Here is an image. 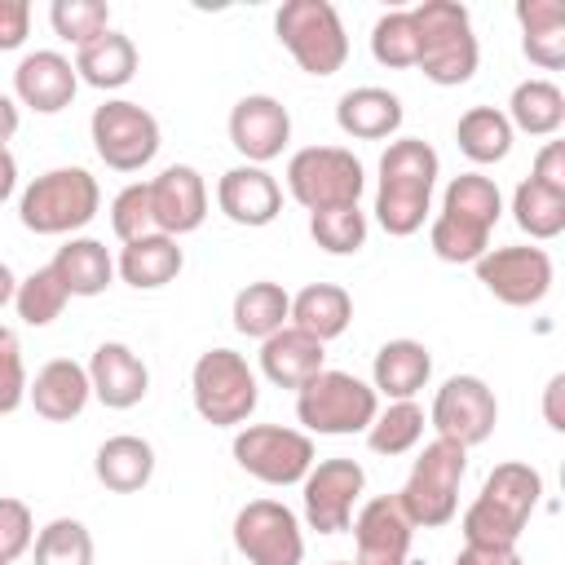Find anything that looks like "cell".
Segmentation results:
<instances>
[{
    "label": "cell",
    "mask_w": 565,
    "mask_h": 565,
    "mask_svg": "<svg viewBox=\"0 0 565 565\" xmlns=\"http://www.w3.org/2000/svg\"><path fill=\"white\" fill-rule=\"evenodd\" d=\"M441 159L424 137H397L380 154V190H375V221L393 238H411L433 203Z\"/></svg>",
    "instance_id": "obj_1"
},
{
    "label": "cell",
    "mask_w": 565,
    "mask_h": 565,
    "mask_svg": "<svg viewBox=\"0 0 565 565\" xmlns=\"http://www.w3.org/2000/svg\"><path fill=\"white\" fill-rule=\"evenodd\" d=\"M543 499V477L530 463H499L463 512V543H516Z\"/></svg>",
    "instance_id": "obj_2"
},
{
    "label": "cell",
    "mask_w": 565,
    "mask_h": 565,
    "mask_svg": "<svg viewBox=\"0 0 565 565\" xmlns=\"http://www.w3.org/2000/svg\"><path fill=\"white\" fill-rule=\"evenodd\" d=\"M415 18V35H419V71L424 79L441 84V88H459L477 75L481 49L472 35V18L463 4L455 0H424L411 9Z\"/></svg>",
    "instance_id": "obj_3"
},
{
    "label": "cell",
    "mask_w": 565,
    "mask_h": 565,
    "mask_svg": "<svg viewBox=\"0 0 565 565\" xmlns=\"http://www.w3.org/2000/svg\"><path fill=\"white\" fill-rule=\"evenodd\" d=\"M102 207L97 177L84 168H53L35 177L18 199V221L31 234H71L84 230Z\"/></svg>",
    "instance_id": "obj_4"
},
{
    "label": "cell",
    "mask_w": 565,
    "mask_h": 565,
    "mask_svg": "<svg viewBox=\"0 0 565 565\" xmlns=\"http://www.w3.org/2000/svg\"><path fill=\"white\" fill-rule=\"evenodd\" d=\"M468 472V450L437 437L419 450V459L411 463V477L406 486L397 490V503L402 512L411 516V525H424V530H437L446 521H455L459 512V481Z\"/></svg>",
    "instance_id": "obj_5"
},
{
    "label": "cell",
    "mask_w": 565,
    "mask_h": 565,
    "mask_svg": "<svg viewBox=\"0 0 565 565\" xmlns=\"http://www.w3.org/2000/svg\"><path fill=\"white\" fill-rule=\"evenodd\" d=\"M375 411H380V393L349 371H318L296 393V419L309 433H327V437L366 433Z\"/></svg>",
    "instance_id": "obj_6"
},
{
    "label": "cell",
    "mask_w": 565,
    "mask_h": 565,
    "mask_svg": "<svg viewBox=\"0 0 565 565\" xmlns=\"http://www.w3.org/2000/svg\"><path fill=\"white\" fill-rule=\"evenodd\" d=\"M274 31L282 49L296 57V66L318 79L335 75L349 57V35L331 0H287L274 18Z\"/></svg>",
    "instance_id": "obj_7"
},
{
    "label": "cell",
    "mask_w": 565,
    "mask_h": 565,
    "mask_svg": "<svg viewBox=\"0 0 565 565\" xmlns=\"http://www.w3.org/2000/svg\"><path fill=\"white\" fill-rule=\"evenodd\" d=\"M190 393H194V411L212 428L247 424V415L260 402L256 371L234 349H207V353H199V362L190 371Z\"/></svg>",
    "instance_id": "obj_8"
},
{
    "label": "cell",
    "mask_w": 565,
    "mask_h": 565,
    "mask_svg": "<svg viewBox=\"0 0 565 565\" xmlns=\"http://www.w3.org/2000/svg\"><path fill=\"white\" fill-rule=\"evenodd\" d=\"M362 185H366V172L358 154L344 146H305L287 159V190L309 212L353 207L362 199Z\"/></svg>",
    "instance_id": "obj_9"
},
{
    "label": "cell",
    "mask_w": 565,
    "mask_h": 565,
    "mask_svg": "<svg viewBox=\"0 0 565 565\" xmlns=\"http://www.w3.org/2000/svg\"><path fill=\"white\" fill-rule=\"evenodd\" d=\"M93 150L115 172H141L159 154V119L137 102H102L88 119Z\"/></svg>",
    "instance_id": "obj_10"
},
{
    "label": "cell",
    "mask_w": 565,
    "mask_h": 565,
    "mask_svg": "<svg viewBox=\"0 0 565 565\" xmlns=\"http://www.w3.org/2000/svg\"><path fill=\"white\" fill-rule=\"evenodd\" d=\"M234 459L247 477H256L265 486H296L313 468V441L300 428L247 424L234 437Z\"/></svg>",
    "instance_id": "obj_11"
},
{
    "label": "cell",
    "mask_w": 565,
    "mask_h": 565,
    "mask_svg": "<svg viewBox=\"0 0 565 565\" xmlns=\"http://www.w3.org/2000/svg\"><path fill=\"white\" fill-rule=\"evenodd\" d=\"M234 547L247 565H300L305 561V534L287 503L278 499H252L234 516Z\"/></svg>",
    "instance_id": "obj_12"
},
{
    "label": "cell",
    "mask_w": 565,
    "mask_h": 565,
    "mask_svg": "<svg viewBox=\"0 0 565 565\" xmlns=\"http://www.w3.org/2000/svg\"><path fill=\"white\" fill-rule=\"evenodd\" d=\"M428 424L437 428V437L455 441V446H481L494 424H499V402H494V388L481 380V375H450L437 397H433V415Z\"/></svg>",
    "instance_id": "obj_13"
},
{
    "label": "cell",
    "mask_w": 565,
    "mask_h": 565,
    "mask_svg": "<svg viewBox=\"0 0 565 565\" xmlns=\"http://www.w3.org/2000/svg\"><path fill=\"white\" fill-rule=\"evenodd\" d=\"M477 282L494 300H503L512 309H530L552 291V256L543 247H525V243L490 247L477 260Z\"/></svg>",
    "instance_id": "obj_14"
},
{
    "label": "cell",
    "mask_w": 565,
    "mask_h": 565,
    "mask_svg": "<svg viewBox=\"0 0 565 565\" xmlns=\"http://www.w3.org/2000/svg\"><path fill=\"white\" fill-rule=\"evenodd\" d=\"M305 521L318 534H340L353 521V503L366 486L358 459H322L305 472Z\"/></svg>",
    "instance_id": "obj_15"
},
{
    "label": "cell",
    "mask_w": 565,
    "mask_h": 565,
    "mask_svg": "<svg viewBox=\"0 0 565 565\" xmlns=\"http://www.w3.org/2000/svg\"><path fill=\"white\" fill-rule=\"evenodd\" d=\"M291 141V115L278 97L269 93H247L234 102L230 110V146L247 159V163H269L282 154V146Z\"/></svg>",
    "instance_id": "obj_16"
},
{
    "label": "cell",
    "mask_w": 565,
    "mask_h": 565,
    "mask_svg": "<svg viewBox=\"0 0 565 565\" xmlns=\"http://www.w3.org/2000/svg\"><path fill=\"white\" fill-rule=\"evenodd\" d=\"M411 534H415V525L402 512L397 494H375L353 516V543H358V561L353 565H406Z\"/></svg>",
    "instance_id": "obj_17"
},
{
    "label": "cell",
    "mask_w": 565,
    "mask_h": 565,
    "mask_svg": "<svg viewBox=\"0 0 565 565\" xmlns=\"http://www.w3.org/2000/svg\"><path fill=\"white\" fill-rule=\"evenodd\" d=\"M150 216L154 230L177 238V234H194L207 216V185L199 177V168L190 163H172L150 181Z\"/></svg>",
    "instance_id": "obj_18"
},
{
    "label": "cell",
    "mask_w": 565,
    "mask_h": 565,
    "mask_svg": "<svg viewBox=\"0 0 565 565\" xmlns=\"http://www.w3.org/2000/svg\"><path fill=\"white\" fill-rule=\"evenodd\" d=\"M75 88H79V75H75V62L53 53V49H35L18 62L13 71V93L22 106H31L35 115H57L75 102Z\"/></svg>",
    "instance_id": "obj_19"
},
{
    "label": "cell",
    "mask_w": 565,
    "mask_h": 565,
    "mask_svg": "<svg viewBox=\"0 0 565 565\" xmlns=\"http://www.w3.org/2000/svg\"><path fill=\"white\" fill-rule=\"evenodd\" d=\"M216 207H221L234 225L260 230V225H269V221L282 212V190H278V181H274L265 168L238 163V168L221 172V181H216Z\"/></svg>",
    "instance_id": "obj_20"
},
{
    "label": "cell",
    "mask_w": 565,
    "mask_h": 565,
    "mask_svg": "<svg viewBox=\"0 0 565 565\" xmlns=\"http://www.w3.org/2000/svg\"><path fill=\"white\" fill-rule=\"evenodd\" d=\"M88 384H93V397H97L102 406L128 411V406H137V402L146 397L150 371H146V362H141L128 344L106 340V344H97L93 358H88Z\"/></svg>",
    "instance_id": "obj_21"
},
{
    "label": "cell",
    "mask_w": 565,
    "mask_h": 565,
    "mask_svg": "<svg viewBox=\"0 0 565 565\" xmlns=\"http://www.w3.org/2000/svg\"><path fill=\"white\" fill-rule=\"evenodd\" d=\"M26 397L35 406L40 419L49 424H71L84 415L88 397H93V384H88V366L71 362V358H53L35 371V380L26 384Z\"/></svg>",
    "instance_id": "obj_22"
},
{
    "label": "cell",
    "mask_w": 565,
    "mask_h": 565,
    "mask_svg": "<svg viewBox=\"0 0 565 565\" xmlns=\"http://www.w3.org/2000/svg\"><path fill=\"white\" fill-rule=\"evenodd\" d=\"M322 362H327V349L313 335L296 331L291 322L282 331H274L269 340H260V371L278 388H296L300 393L318 371H327Z\"/></svg>",
    "instance_id": "obj_23"
},
{
    "label": "cell",
    "mask_w": 565,
    "mask_h": 565,
    "mask_svg": "<svg viewBox=\"0 0 565 565\" xmlns=\"http://www.w3.org/2000/svg\"><path fill=\"white\" fill-rule=\"evenodd\" d=\"M402 97L388 93V88H375V84H362V88H349L340 102H335V124L340 132L358 137V141H380V137H393L402 128Z\"/></svg>",
    "instance_id": "obj_24"
},
{
    "label": "cell",
    "mask_w": 565,
    "mask_h": 565,
    "mask_svg": "<svg viewBox=\"0 0 565 565\" xmlns=\"http://www.w3.org/2000/svg\"><path fill=\"white\" fill-rule=\"evenodd\" d=\"M433 375V353L419 340H388L371 362V388L388 402H411Z\"/></svg>",
    "instance_id": "obj_25"
},
{
    "label": "cell",
    "mask_w": 565,
    "mask_h": 565,
    "mask_svg": "<svg viewBox=\"0 0 565 565\" xmlns=\"http://www.w3.org/2000/svg\"><path fill=\"white\" fill-rule=\"evenodd\" d=\"M181 265H185V256H181V247H177V238H168V234H141V238H132V243H124V252H119V278L128 282V287H137V291H159V287H168L177 274H181Z\"/></svg>",
    "instance_id": "obj_26"
},
{
    "label": "cell",
    "mask_w": 565,
    "mask_h": 565,
    "mask_svg": "<svg viewBox=\"0 0 565 565\" xmlns=\"http://www.w3.org/2000/svg\"><path fill=\"white\" fill-rule=\"evenodd\" d=\"M516 22H521V53L543 71H561L565 66V4L516 0Z\"/></svg>",
    "instance_id": "obj_27"
},
{
    "label": "cell",
    "mask_w": 565,
    "mask_h": 565,
    "mask_svg": "<svg viewBox=\"0 0 565 565\" xmlns=\"http://www.w3.org/2000/svg\"><path fill=\"white\" fill-rule=\"evenodd\" d=\"M287 322H291L296 331L313 335L318 344H327V340H335V335L349 331V322H353V300H349V291L335 287V282H309L305 291L291 296V318H287Z\"/></svg>",
    "instance_id": "obj_28"
},
{
    "label": "cell",
    "mask_w": 565,
    "mask_h": 565,
    "mask_svg": "<svg viewBox=\"0 0 565 565\" xmlns=\"http://www.w3.org/2000/svg\"><path fill=\"white\" fill-rule=\"evenodd\" d=\"M93 472L106 490L115 494H137L150 477H154V446L146 437H132V433H119V437H106L97 446V459H93Z\"/></svg>",
    "instance_id": "obj_29"
},
{
    "label": "cell",
    "mask_w": 565,
    "mask_h": 565,
    "mask_svg": "<svg viewBox=\"0 0 565 565\" xmlns=\"http://www.w3.org/2000/svg\"><path fill=\"white\" fill-rule=\"evenodd\" d=\"M49 269L57 274V282L66 287V296H102L110 287V278H115V260H110V252L97 238H71V243H62Z\"/></svg>",
    "instance_id": "obj_30"
},
{
    "label": "cell",
    "mask_w": 565,
    "mask_h": 565,
    "mask_svg": "<svg viewBox=\"0 0 565 565\" xmlns=\"http://www.w3.org/2000/svg\"><path fill=\"white\" fill-rule=\"evenodd\" d=\"M75 75L93 88H124L137 75V44L124 31H106L93 44L75 49Z\"/></svg>",
    "instance_id": "obj_31"
},
{
    "label": "cell",
    "mask_w": 565,
    "mask_h": 565,
    "mask_svg": "<svg viewBox=\"0 0 565 565\" xmlns=\"http://www.w3.org/2000/svg\"><path fill=\"white\" fill-rule=\"evenodd\" d=\"M508 124L512 132H530V137H552L565 124V93L552 79H521L508 97Z\"/></svg>",
    "instance_id": "obj_32"
},
{
    "label": "cell",
    "mask_w": 565,
    "mask_h": 565,
    "mask_svg": "<svg viewBox=\"0 0 565 565\" xmlns=\"http://www.w3.org/2000/svg\"><path fill=\"white\" fill-rule=\"evenodd\" d=\"M234 331L238 335H252V340H269L274 331L287 327L291 318V296L278 287V282H247L238 296H234Z\"/></svg>",
    "instance_id": "obj_33"
},
{
    "label": "cell",
    "mask_w": 565,
    "mask_h": 565,
    "mask_svg": "<svg viewBox=\"0 0 565 565\" xmlns=\"http://www.w3.org/2000/svg\"><path fill=\"white\" fill-rule=\"evenodd\" d=\"M455 141L472 163H499L512 150V124L494 106H468L455 124Z\"/></svg>",
    "instance_id": "obj_34"
},
{
    "label": "cell",
    "mask_w": 565,
    "mask_h": 565,
    "mask_svg": "<svg viewBox=\"0 0 565 565\" xmlns=\"http://www.w3.org/2000/svg\"><path fill=\"white\" fill-rule=\"evenodd\" d=\"M441 212L490 234L494 221H499V212H503V194H499V185H494L490 177H481V172H459V177L446 185V194H441Z\"/></svg>",
    "instance_id": "obj_35"
},
{
    "label": "cell",
    "mask_w": 565,
    "mask_h": 565,
    "mask_svg": "<svg viewBox=\"0 0 565 565\" xmlns=\"http://www.w3.org/2000/svg\"><path fill=\"white\" fill-rule=\"evenodd\" d=\"M512 221L530 234V238H556L565 230V194H552L543 190L539 181H521L516 194H512Z\"/></svg>",
    "instance_id": "obj_36"
},
{
    "label": "cell",
    "mask_w": 565,
    "mask_h": 565,
    "mask_svg": "<svg viewBox=\"0 0 565 565\" xmlns=\"http://www.w3.org/2000/svg\"><path fill=\"white\" fill-rule=\"evenodd\" d=\"M424 437V411L415 402H388V411H375L366 428V446L375 455H406Z\"/></svg>",
    "instance_id": "obj_37"
},
{
    "label": "cell",
    "mask_w": 565,
    "mask_h": 565,
    "mask_svg": "<svg viewBox=\"0 0 565 565\" xmlns=\"http://www.w3.org/2000/svg\"><path fill=\"white\" fill-rule=\"evenodd\" d=\"M371 53L380 66H393V71H406L419 62V35H415L411 9H388L371 26Z\"/></svg>",
    "instance_id": "obj_38"
},
{
    "label": "cell",
    "mask_w": 565,
    "mask_h": 565,
    "mask_svg": "<svg viewBox=\"0 0 565 565\" xmlns=\"http://www.w3.org/2000/svg\"><path fill=\"white\" fill-rule=\"evenodd\" d=\"M35 565H93V534L84 521L57 516L35 534Z\"/></svg>",
    "instance_id": "obj_39"
},
{
    "label": "cell",
    "mask_w": 565,
    "mask_h": 565,
    "mask_svg": "<svg viewBox=\"0 0 565 565\" xmlns=\"http://www.w3.org/2000/svg\"><path fill=\"white\" fill-rule=\"evenodd\" d=\"M66 287L57 282V274L44 265V269H35V274H26L22 282H18V291H13V309H18V318L26 322V327H49L53 318H62V309H66Z\"/></svg>",
    "instance_id": "obj_40"
},
{
    "label": "cell",
    "mask_w": 565,
    "mask_h": 565,
    "mask_svg": "<svg viewBox=\"0 0 565 565\" xmlns=\"http://www.w3.org/2000/svg\"><path fill=\"white\" fill-rule=\"evenodd\" d=\"M309 234L322 252L331 256H353L366 243V212L353 207H327V212H309Z\"/></svg>",
    "instance_id": "obj_41"
},
{
    "label": "cell",
    "mask_w": 565,
    "mask_h": 565,
    "mask_svg": "<svg viewBox=\"0 0 565 565\" xmlns=\"http://www.w3.org/2000/svg\"><path fill=\"white\" fill-rule=\"evenodd\" d=\"M428 247L446 265H477L490 252V234L477 230V225H463V221H455L446 212H437L433 225H428Z\"/></svg>",
    "instance_id": "obj_42"
},
{
    "label": "cell",
    "mask_w": 565,
    "mask_h": 565,
    "mask_svg": "<svg viewBox=\"0 0 565 565\" xmlns=\"http://www.w3.org/2000/svg\"><path fill=\"white\" fill-rule=\"evenodd\" d=\"M49 22H53V31H57L66 44L84 49V44H93L97 35L110 31V9H106V0H53Z\"/></svg>",
    "instance_id": "obj_43"
},
{
    "label": "cell",
    "mask_w": 565,
    "mask_h": 565,
    "mask_svg": "<svg viewBox=\"0 0 565 565\" xmlns=\"http://www.w3.org/2000/svg\"><path fill=\"white\" fill-rule=\"evenodd\" d=\"M110 230H115L124 243H132V238H141V234H154L150 181H132V185H124V190L115 194V203H110Z\"/></svg>",
    "instance_id": "obj_44"
},
{
    "label": "cell",
    "mask_w": 565,
    "mask_h": 565,
    "mask_svg": "<svg viewBox=\"0 0 565 565\" xmlns=\"http://www.w3.org/2000/svg\"><path fill=\"white\" fill-rule=\"evenodd\" d=\"M26 402V366L22 344L9 327H0V415H13Z\"/></svg>",
    "instance_id": "obj_45"
},
{
    "label": "cell",
    "mask_w": 565,
    "mask_h": 565,
    "mask_svg": "<svg viewBox=\"0 0 565 565\" xmlns=\"http://www.w3.org/2000/svg\"><path fill=\"white\" fill-rule=\"evenodd\" d=\"M35 539V521H31V508L22 499H9L0 494V561L13 565Z\"/></svg>",
    "instance_id": "obj_46"
},
{
    "label": "cell",
    "mask_w": 565,
    "mask_h": 565,
    "mask_svg": "<svg viewBox=\"0 0 565 565\" xmlns=\"http://www.w3.org/2000/svg\"><path fill=\"white\" fill-rule=\"evenodd\" d=\"M530 181H539V185L552 190V194H565V141H547V146L534 154Z\"/></svg>",
    "instance_id": "obj_47"
},
{
    "label": "cell",
    "mask_w": 565,
    "mask_h": 565,
    "mask_svg": "<svg viewBox=\"0 0 565 565\" xmlns=\"http://www.w3.org/2000/svg\"><path fill=\"white\" fill-rule=\"evenodd\" d=\"M31 31V4L26 0H0V53L18 49Z\"/></svg>",
    "instance_id": "obj_48"
},
{
    "label": "cell",
    "mask_w": 565,
    "mask_h": 565,
    "mask_svg": "<svg viewBox=\"0 0 565 565\" xmlns=\"http://www.w3.org/2000/svg\"><path fill=\"white\" fill-rule=\"evenodd\" d=\"M455 565H525L516 543H463Z\"/></svg>",
    "instance_id": "obj_49"
},
{
    "label": "cell",
    "mask_w": 565,
    "mask_h": 565,
    "mask_svg": "<svg viewBox=\"0 0 565 565\" xmlns=\"http://www.w3.org/2000/svg\"><path fill=\"white\" fill-rule=\"evenodd\" d=\"M561 393H565V375H552L547 380V393H543V415H547V424L561 433L565 428V415H561Z\"/></svg>",
    "instance_id": "obj_50"
},
{
    "label": "cell",
    "mask_w": 565,
    "mask_h": 565,
    "mask_svg": "<svg viewBox=\"0 0 565 565\" xmlns=\"http://www.w3.org/2000/svg\"><path fill=\"white\" fill-rule=\"evenodd\" d=\"M13 185H18V159L9 154V146H0V203L13 194Z\"/></svg>",
    "instance_id": "obj_51"
},
{
    "label": "cell",
    "mask_w": 565,
    "mask_h": 565,
    "mask_svg": "<svg viewBox=\"0 0 565 565\" xmlns=\"http://www.w3.org/2000/svg\"><path fill=\"white\" fill-rule=\"evenodd\" d=\"M13 132H18V106H13V97L0 93V146L13 141Z\"/></svg>",
    "instance_id": "obj_52"
},
{
    "label": "cell",
    "mask_w": 565,
    "mask_h": 565,
    "mask_svg": "<svg viewBox=\"0 0 565 565\" xmlns=\"http://www.w3.org/2000/svg\"><path fill=\"white\" fill-rule=\"evenodd\" d=\"M13 291H18V278H13V269L0 260V309L13 300Z\"/></svg>",
    "instance_id": "obj_53"
},
{
    "label": "cell",
    "mask_w": 565,
    "mask_h": 565,
    "mask_svg": "<svg viewBox=\"0 0 565 565\" xmlns=\"http://www.w3.org/2000/svg\"><path fill=\"white\" fill-rule=\"evenodd\" d=\"M331 565H353V561H331Z\"/></svg>",
    "instance_id": "obj_54"
},
{
    "label": "cell",
    "mask_w": 565,
    "mask_h": 565,
    "mask_svg": "<svg viewBox=\"0 0 565 565\" xmlns=\"http://www.w3.org/2000/svg\"><path fill=\"white\" fill-rule=\"evenodd\" d=\"M0 565H4V561H0Z\"/></svg>",
    "instance_id": "obj_55"
}]
</instances>
